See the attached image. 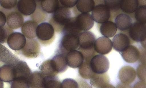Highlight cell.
I'll return each instance as SVG.
<instances>
[{"label":"cell","mask_w":146,"mask_h":88,"mask_svg":"<svg viewBox=\"0 0 146 88\" xmlns=\"http://www.w3.org/2000/svg\"><path fill=\"white\" fill-rule=\"evenodd\" d=\"M78 37L79 46L78 50L82 54L84 61H90L95 54L94 46L96 37L92 33L88 31L82 32Z\"/></svg>","instance_id":"1"},{"label":"cell","mask_w":146,"mask_h":88,"mask_svg":"<svg viewBox=\"0 0 146 88\" xmlns=\"http://www.w3.org/2000/svg\"><path fill=\"white\" fill-rule=\"evenodd\" d=\"M70 9L61 6L54 13L50 19L49 23L57 32L62 31L65 25L72 17Z\"/></svg>","instance_id":"2"},{"label":"cell","mask_w":146,"mask_h":88,"mask_svg":"<svg viewBox=\"0 0 146 88\" xmlns=\"http://www.w3.org/2000/svg\"><path fill=\"white\" fill-rule=\"evenodd\" d=\"M36 36L42 44L47 45L51 43L54 38V30L50 23L43 22L39 25L36 30Z\"/></svg>","instance_id":"3"},{"label":"cell","mask_w":146,"mask_h":88,"mask_svg":"<svg viewBox=\"0 0 146 88\" xmlns=\"http://www.w3.org/2000/svg\"><path fill=\"white\" fill-rule=\"evenodd\" d=\"M90 65L92 71L95 73H105L108 70L110 65L109 61L105 56L98 54L94 55L91 59Z\"/></svg>","instance_id":"4"},{"label":"cell","mask_w":146,"mask_h":88,"mask_svg":"<svg viewBox=\"0 0 146 88\" xmlns=\"http://www.w3.org/2000/svg\"><path fill=\"white\" fill-rule=\"evenodd\" d=\"M79 46L78 35L64 34L60 41V51L61 53L65 55L68 52L77 49Z\"/></svg>","instance_id":"5"},{"label":"cell","mask_w":146,"mask_h":88,"mask_svg":"<svg viewBox=\"0 0 146 88\" xmlns=\"http://www.w3.org/2000/svg\"><path fill=\"white\" fill-rule=\"evenodd\" d=\"M146 24L139 22L132 24L129 29V34L134 41L142 42L145 41L146 38Z\"/></svg>","instance_id":"6"},{"label":"cell","mask_w":146,"mask_h":88,"mask_svg":"<svg viewBox=\"0 0 146 88\" xmlns=\"http://www.w3.org/2000/svg\"><path fill=\"white\" fill-rule=\"evenodd\" d=\"M92 14L94 21L100 23L108 21L111 15L110 10L103 4H99L95 6Z\"/></svg>","instance_id":"7"},{"label":"cell","mask_w":146,"mask_h":88,"mask_svg":"<svg viewBox=\"0 0 146 88\" xmlns=\"http://www.w3.org/2000/svg\"><path fill=\"white\" fill-rule=\"evenodd\" d=\"M4 13L6 17L7 26L9 28L16 29L22 26L24 23L23 17L17 9Z\"/></svg>","instance_id":"8"},{"label":"cell","mask_w":146,"mask_h":88,"mask_svg":"<svg viewBox=\"0 0 146 88\" xmlns=\"http://www.w3.org/2000/svg\"><path fill=\"white\" fill-rule=\"evenodd\" d=\"M40 49L39 44L36 40L27 39L25 46L20 51L27 58H33L38 55Z\"/></svg>","instance_id":"9"},{"label":"cell","mask_w":146,"mask_h":88,"mask_svg":"<svg viewBox=\"0 0 146 88\" xmlns=\"http://www.w3.org/2000/svg\"><path fill=\"white\" fill-rule=\"evenodd\" d=\"M26 39L22 33L18 32L11 33L8 36L7 42L9 47L15 51H19L25 46Z\"/></svg>","instance_id":"10"},{"label":"cell","mask_w":146,"mask_h":88,"mask_svg":"<svg viewBox=\"0 0 146 88\" xmlns=\"http://www.w3.org/2000/svg\"><path fill=\"white\" fill-rule=\"evenodd\" d=\"M77 26L80 30L86 31L92 28L94 21L91 15L88 13H81L76 17Z\"/></svg>","instance_id":"11"},{"label":"cell","mask_w":146,"mask_h":88,"mask_svg":"<svg viewBox=\"0 0 146 88\" xmlns=\"http://www.w3.org/2000/svg\"><path fill=\"white\" fill-rule=\"evenodd\" d=\"M136 76V72L132 67L125 66L119 70L118 77L122 83L129 85L135 80Z\"/></svg>","instance_id":"12"},{"label":"cell","mask_w":146,"mask_h":88,"mask_svg":"<svg viewBox=\"0 0 146 88\" xmlns=\"http://www.w3.org/2000/svg\"><path fill=\"white\" fill-rule=\"evenodd\" d=\"M112 47L111 40L108 38L102 36L96 39L94 48L95 51L98 53L105 55L111 51Z\"/></svg>","instance_id":"13"},{"label":"cell","mask_w":146,"mask_h":88,"mask_svg":"<svg viewBox=\"0 0 146 88\" xmlns=\"http://www.w3.org/2000/svg\"><path fill=\"white\" fill-rule=\"evenodd\" d=\"M67 65L73 68L79 67L84 61L83 56L78 50H74L68 52L65 55Z\"/></svg>","instance_id":"14"},{"label":"cell","mask_w":146,"mask_h":88,"mask_svg":"<svg viewBox=\"0 0 146 88\" xmlns=\"http://www.w3.org/2000/svg\"><path fill=\"white\" fill-rule=\"evenodd\" d=\"M112 42L113 49L119 53L124 50L130 43L128 36L126 34L121 33L115 35Z\"/></svg>","instance_id":"15"},{"label":"cell","mask_w":146,"mask_h":88,"mask_svg":"<svg viewBox=\"0 0 146 88\" xmlns=\"http://www.w3.org/2000/svg\"><path fill=\"white\" fill-rule=\"evenodd\" d=\"M18 59L11 63L5 64L0 67V78L5 82H10L15 78L14 65Z\"/></svg>","instance_id":"16"},{"label":"cell","mask_w":146,"mask_h":88,"mask_svg":"<svg viewBox=\"0 0 146 88\" xmlns=\"http://www.w3.org/2000/svg\"><path fill=\"white\" fill-rule=\"evenodd\" d=\"M119 53L124 60L129 63L136 62L140 57V54L138 49L132 45H129L124 50Z\"/></svg>","instance_id":"17"},{"label":"cell","mask_w":146,"mask_h":88,"mask_svg":"<svg viewBox=\"0 0 146 88\" xmlns=\"http://www.w3.org/2000/svg\"><path fill=\"white\" fill-rule=\"evenodd\" d=\"M37 4L35 0H20L17 2V9L22 15H32L35 11Z\"/></svg>","instance_id":"18"},{"label":"cell","mask_w":146,"mask_h":88,"mask_svg":"<svg viewBox=\"0 0 146 88\" xmlns=\"http://www.w3.org/2000/svg\"><path fill=\"white\" fill-rule=\"evenodd\" d=\"M38 23L33 20H28L23 23L21 27L23 34L27 39H34L36 36Z\"/></svg>","instance_id":"19"},{"label":"cell","mask_w":146,"mask_h":88,"mask_svg":"<svg viewBox=\"0 0 146 88\" xmlns=\"http://www.w3.org/2000/svg\"><path fill=\"white\" fill-rule=\"evenodd\" d=\"M132 20L127 14L121 13L117 15L114 21V24L119 30L124 31L129 29L132 25Z\"/></svg>","instance_id":"20"},{"label":"cell","mask_w":146,"mask_h":88,"mask_svg":"<svg viewBox=\"0 0 146 88\" xmlns=\"http://www.w3.org/2000/svg\"><path fill=\"white\" fill-rule=\"evenodd\" d=\"M40 69L45 77H54L58 73L52 59L44 61L40 67Z\"/></svg>","instance_id":"21"},{"label":"cell","mask_w":146,"mask_h":88,"mask_svg":"<svg viewBox=\"0 0 146 88\" xmlns=\"http://www.w3.org/2000/svg\"><path fill=\"white\" fill-rule=\"evenodd\" d=\"M45 77L38 72L31 73L29 78V83L31 88H43Z\"/></svg>","instance_id":"22"},{"label":"cell","mask_w":146,"mask_h":88,"mask_svg":"<svg viewBox=\"0 0 146 88\" xmlns=\"http://www.w3.org/2000/svg\"><path fill=\"white\" fill-rule=\"evenodd\" d=\"M117 28L114 23L111 21H107L103 23L100 27L101 34L107 37H111L116 33Z\"/></svg>","instance_id":"23"},{"label":"cell","mask_w":146,"mask_h":88,"mask_svg":"<svg viewBox=\"0 0 146 88\" xmlns=\"http://www.w3.org/2000/svg\"><path fill=\"white\" fill-rule=\"evenodd\" d=\"M109 78L106 73H95L90 79L91 84L95 88H101L104 85L109 83Z\"/></svg>","instance_id":"24"},{"label":"cell","mask_w":146,"mask_h":88,"mask_svg":"<svg viewBox=\"0 0 146 88\" xmlns=\"http://www.w3.org/2000/svg\"><path fill=\"white\" fill-rule=\"evenodd\" d=\"M40 5L42 9L45 13H53L61 6L59 0H42Z\"/></svg>","instance_id":"25"},{"label":"cell","mask_w":146,"mask_h":88,"mask_svg":"<svg viewBox=\"0 0 146 88\" xmlns=\"http://www.w3.org/2000/svg\"><path fill=\"white\" fill-rule=\"evenodd\" d=\"M64 34H72L77 35L82 32L76 25V17H71L64 26L62 30Z\"/></svg>","instance_id":"26"},{"label":"cell","mask_w":146,"mask_h":88,"mask_svg":"<svg viewBox=\"0 0 146 88\" xmlns=\"http://www.w3.org/2000/svg\"><path fill=\"white\" fill-rule=\"evenodd\" d=\"M94 0H77L76 7L78 10L82 13H87L92 11L95 7Z\"/></svg>","instance_id":"27"},{"label":"cell","mask_w":146,"mask_h":88,"mask_svg":"<svg viewBox=\"0 0 146 88\" xmlns=\"http://www.w3.org/2000/svg\"><path fill=\"white\" fill-rule=\"evenodd\" d=\"M139 1L136 0H121L120 8L124 12L131 13L135 11L138 7Z\"/></svg>","instance_id":"28"},{"label":"cell","mask_w":146,"mask_h":88,"mask_svg":"<svg viewBox=\"0 0 146 88\" xmlns=\"http://www.w3.org/2000/svg\"><path fill=\"white\" fill-rule=\"evenodd\" d=\"M58 73L63 72L67 68L65 55L61 53L56 55L52 59Z\"/></svg>","instance_id":"29"},{"label":"cell","mask_w":146,"mask_h":88,"mask_svg":"<svg viewBox=\"0 0 146 88\" xmlns=\"http://www.w3.org/2000/svg\"><path fill=\"white\" fill-rule=\"evenodd\" d=\"M90 61H84L79 69L81 76L86 79H90L95 74L91 68Z\"/></svg>","instance_id":"30"},{"label":"cell","mask_w":146,"mask_h":88,"mask_svg":"<svg viewBox=\"0 0 146 88\" xmlns=\"http://www.w3.org/2000/svg\"><path fill=\"white\" fill-rule=\"evenodd\" d=\"M36 7L34 12L32 15L31 17L33 20L37 23L41 22L44 20L46 17V14L41 9L40 3L37 4Z\"/></svg>","instance_id":"31"},{"label":"cell","mask_w":146,"mask_h":88,"mask_svg":"<svg viewBox=\"0 0 146 88\" xmlns=\"http://www.w3.org/2000/svg\"><path fill=\"white\" fill-rule=\"evenodd\" d=\"M17 0H0V5L2 8L0 9L3 11V12H6L14 10L16 8L17 3Z\"/></svg>","instance_id":"32"},{"label":"cell","mask_w":146,"mask_h":88,"mask_svg":"<svg viewBox=\"0 0 146 88\" xmlns=\"http://www.w3.org/2000/svg\"><path fill=\"white\" fill-rule=\"evenodd\" d=\"M135 12V17L137 22L146 24V5L138 7Z\"/></svg>","instance_id":"33"},{"label":"cell","mask_w":146,"mask_h":88,"mask_svg":"<svg viewBox=\"0 0 146 88\" xmlns=\"http://www.w3.org/2000/svg\"><path fill=\"white\" fill-rule=\"evenodd\" d=\"M43 88H61V83L54 77H45Z\"/></svg>","instance_id":"34"},{"label":"cell","mask_w":146,"mask_h":88,"mask_svg":"<svg viewBox=\"0 0 146 88\" xmlns=\"http://www.w3.org/2000/svg\"><path fill=\"white\" fill-rule=\"evenodd\" d=\"M12 32V29L7 25L0 27V44L7 42L8 36Z\"/></svg>","instance_id":"35"},{"label":"cell","mask_w":146,"mask_h":88,"mask_svg":"<svg viewBox=\"0 0 146 88\" xmlns=\"http://www.w3.org/2000/svg\"><path fill=\"white\" fill-rule=\"evenodd\" d=\"M11 83V88H30L29 80L14 79Z\"/></svg>","instance_id":"36"},{"label":"cell","mask_w":146,"mask_h":88,"mask_svg":"<svg viewBox=\"0 0 146 88\" xmlns=\"http://www.w3.org/2000/svg\"><path fill=\"white\" fill-rule=\"evenodd\" d=\"M121 0H104L105 5L110 10H117L120 8Z\"/></svg>","instance_id":"37"},{"label":"cell","mask_w":146,"mask_h":88,"mask_svg":"<svg viewBox=\"0 0 146 88\" xmlns=\"http://www.w3.org/2000/svg\"><path fill=\"white\" fill-rule=\"evenodd\" d=\"M61 88H79V86L74 80L66 79L64 80L61 83Z\"/></svg>","instance_id":"38"},{"label":"cell","mask_w":146,"mask_h":88,"mask_svg":"<svg viewBox=\"0 0 146 88\" xmlns=\"http://www.w3.org/2000/svg\"><path fill=\"white\" fill-rule=\"evenodd\" d=\"M146 65L143 64L139 66L137 69V74L141 81L146 82Z\"/></svg>","instance_id":"39"},{"label":"cell","mask_w":146,"mask_h":88,"mask_svg":"<svg viewBox=\"0 0 146 88\" xmlns=\"http://www.w3.org/2000/svg\"><path fill=\"white\" fill-rule=\"evenodd\" d=\"M77 0H59L61 6L67 8L69 9L74 7L76 5Z\"/></svg>","instance_id":"40"},{"label":"cell","mask_w":146,"mask_h":88,"mask_svg":"<svg viewBox=\"0 0 146 88\" xmlns=\"http://www.w3.org/2000/svg\"><path fill=\"white\" fill-rule=\"evenodd\" d=\"M6 22V15L3 11L0 10V27L4 26Z\"/></svg>","instance_id":"41"},{"label":"cell","mask_w":146,"mask_h":88,"mask_svg":"<svg viewBox=\"0 0 146 88\" xmlns=\"http://www.w3.org/2000/svg\"><path fill=\"white\" fill-rule=\"evenodd\" d=\"M146 82L140 81L136 82L133 88H146Z\"/></svg>","instance_id":"42"},{"label":"cell","mask_w":146,"mask_h":88,"mask_svg":"<svg viewBox=\"0 0 146 88\" xmlns=\"http://www.w3.org/2000/svg\"><path fill=\"white\" fill-rule=\"evenodd\" d=\"M116 88H132L129 85L124 84L123 83L119 84Z\"/></svg>","instance_id":"43"},{"label":"cell","mask_w":146,"mask_h":88,"mask_svg":"<svg viewBox=\"0 0 146 88\" xmlns=\"http://www.w3.org/2000/svg\"><path fill=\"white\" fill-rule=\"evenodd\" d=\"M101 88H115L113 85L109 83L107 84Z\"/></svg>","instance_id":"44"},{"label":"cell","mask_w":146,"mask_h":88,"mask_svg":"<svg viewBox=\"0 0 146 88\" xmlns=\"http://www.w3.org/2000/svg\"><path fill=\"white\" fill-rule=\"evenodd\" d=\"M83 83V85L82 86V88H92L89 85L86 83Z\"/></svg>","instance_id":"45"},{"label":"cell","mask_w":146,"mask_h":88,"mask_svg":"<svg viewBox=\"0 0 146 88\" xmlns=\"http://www.w3.org/2000/svg\"><path fill=\"white\" fill-rule=\"evenodd\" d=\"M3 84L2 81L0 78V88H3Z\"/></svg>","instance_id":"46"}]
</instances>
